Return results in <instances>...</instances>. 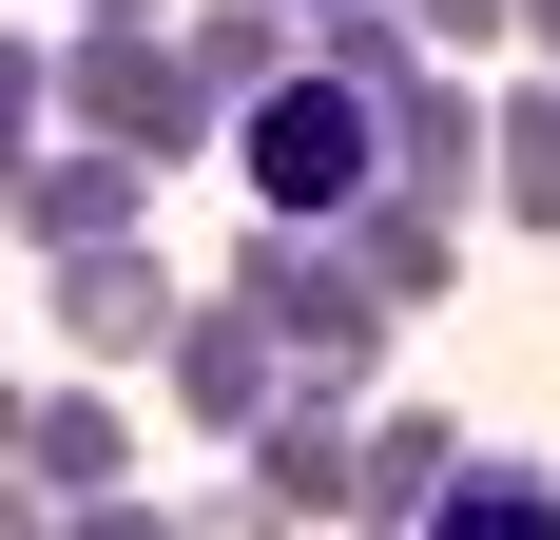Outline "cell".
Wrapping results in <instances>:
<instances>
[{
  "mask_svg": "<svg viewBox=\"0 0 560 540\" xmlns=\"http://www.w3.org/2000/svg\"><path fill=\"white\" fill-rule=\"evenodd\" d=\"M425 540H560V463H503V444H483V463L445 483V521H425Z\"/></svg>",
  "mask_w": 560,
  "mask_h": 540,
  "instance_id": "4fadbf2b",
  "label": "cell"
},
{
  "mask_svg": "<svg viewBox=\"0 0 560 540\" xmlns=\"http://www.w3.org/2000/svg\"><path fill=\"white\" fill-rule=\"evenodd\" d=\"M290 20H348V0H290Z\"/></svg>",
  "mask_w": 560,
  "mask_h": 540,
  "instance_id": "44dd1931",
  "label": "cell"
},
{
  "mask_svg": "<svg viewBox=\"0 0 560 540\" xmlns=\"http://www.w3.org/2000/svg\"><path fill=\"white\" fill-rule=\"evenodd\" d=\"M387 193H425V213L503 193V97H464V58H425V78L387 97Z\"/></svg>",
  "mask_w": 560,
  "mask_h": 540,
  "instance_id": "8992f818",
  "label": "cell"
},
{
  "mask_svg": "<svg viewBox=\"0 0 560 540\" xmlns=\"http://www.w3.org/2000/svg\"><path fill=\"white\" fill-rule=\"evenodd\" d=\"M232 174H252V213H271V232H348L368 193H387V97H348L329 58H310L290 97L232 116Z\"/></svg>",
  "mask_w": 560,
  "mask_h": 540,
  "instance_id": "6da1fadb",
  "label": "cell"
},
{
  "mask_svg": "<svg viewBox=\"0 0 560 540\" xmlns=\"http://www.w3.org/2000/svg\"><path fill=\"white\" fill-rule=\"evenodd\" d=\"M174 58L252 116V97H290V78H310V20H290V0H194V20H174Z\"/></svg>",
  "mask_w": 560,
  "mask_h": 540,
  "instance_id": "30bf717a",
  "label": "cell"
},
{
  "mask_svg": "<svg viewBox=\"0 0 560 540\" xmlns=\"http://www.w3.org/2000/svg\"><path fill=\"white\" fill-rule=\"evenodd\" d=\"M58 97H78V136H97V155H136V174H194V155L232 136V97L174 58V20H116V39H78V58H58Z\"/></svg>",
  "mask_w": 560,
  "mask_h": 540,
  "instance_id": "7a4b0ae2",
  "label": "cell"
},
{
  "mask_svg": "<svg viewBox=\"0 0 560 540\" xmlns=\"http://www.w3.org/2000/svg\"><path fill=\"white\" fill-rule=\"evenodd\" d=\"M464 463H483V444H464L445 406H368V521H445Z\"/></svg>",
  "mask_w": 560,
  "mask_h": 540,
  "instance_id": "7c38bea8",
  "label": "cell"
},
{
  "mask_svg": "<svg viewBox=\"0 0 560 540\" xmlns=\"http://www.w3.org/2000/svg\"><path fill=\"white\" fill-rule=\"evenodd\" d=\"M174 540H310V521H290V502H271V483H252V463H213V483L174 502Z\"/></svg>",
  "mask_w": 560,
  "mask_h": 540,
  "instance_id": "9a60e30c",
  "label": "cell"
},
{
  "mask_svg": "<svg viewBox=\"0 0 560 540\" xmlns=\"http://www.w3.org/2000/svg\"><path fill=\"white\" fill-rule=\"evenodd\" d=\"M116 20H174V0H78V39H116Z\"/></svg>",
  "mask_w": 560,
  "mask_h": 540,
  "instance_id": "ac0fdd59",
  "label": "cell"
},
{
  "mask_svg": "<svg viewBox=\"0 0 560 540\" xmlns=\"http://www.w3.org/2000/svg\"><path fill=\"white\" fill-rule=\"evenodd\" d=\"M522 20H541V78H560V0H522Z\"/></svg>",
  "mask_w": 560,
  "mask_h": 540,
  "instance_id": "d6986e66",
  "label": "cell"
},
{
  "mask_svg": "<svg viewBox=\"0 0 560 540\" xmlns=\"http://www.w3.org/2000/svg\"><path fill=\"white\" fill-rule=\"evenodd\" d=\"M348 251H368V290H387L406 328L464 290V213H425V193H368V213H348Z\"/></svg>",
  "mask_w": 560,
  "mask_h": 540,
  "instance_id": "8fae6325",
  "label": "cell"
},
{
  "mask_svg": "<svg viewBox=\"0 0 560 540\" xmlns=\"http://www.w3.org/2000/svg\"><path fill=\"white\" fill-rule=\"evenodd\" d=\"M252 483H271L290 521H368V386H290L271 444H252Z\"/></svg>",
  "mask_w": 560,
  "mask_h": 540,
  "instance_id": "ba28073f",
  "label": "cell"
},
{
  "mask_svg": "<svg viewBox=\"0 0 560 540\" xmlns=\"http://www.w3.org/2000/svg\"><path fill=\"white\" fill-rule=\"evenodd\" d=\"M348 540H425V521H348Z\"/></svg>",
  "mask_w": 560,
  "mask_h": 540,
  "instance_id": "ffe728a7",
  "label": "cell"
},
{
  "mask_svg": "<svg viewBox=\"0 0 560 540\" xmlns=\"http://www.w3.org/2000/svg\"><path fill=\"white\" fill-rule=\"evenodd\" d=\"M174 425H194V444H213V463H252V444H271V406H290V386H310V367H290V328L271 309H252V290H194V328H174Z\"/></svg>",
  "mask_w": 560,
  "mask_h": 540,
  "instance_id": "277c9868",
  "label": "cell"
},
{
  "mask_svg": "<svg viewBox=\"0 0 560 540\" xmlns=\"http://www.w3.org/2000/svg\"><path fill=\"white\" fill-rule=\"evenodd\" d=\"M503 213L560 232V78H541V97H503Z\"/></svg>",
  "mask_w": 560,
  "mask_h": 540,
  "instance_id": "5bb4252c",
  "label": "cell"
},
{
  "mask_svg": "<svg viewBox=\"0 0 560 540\" xmlns=\"http://www.w3.org/2000/svg\"><path fill=\"white\" fill-rule=\"evenodd\" d=\"M116 483H136V406H97V367H58L39 406H20V502L78 521V502H116Z\"/></svg>",
  "mask_w": 560,
  "mask_h": 540,
  "instance_id": "9c48e42d",
  "label": "cell"
},
{
  "mask_svg": "<svg viewBox=\"0 0 560 540\" xmlns=\"http://www.w3.org/2000/svg\"><path fill=\"white\" fill-rule=\"evenodd\" d=\"M39 309H58V348H78V367H174L194 290H174L155 232H136V251H58V270H39Z\"/></svg>",
  "mask_w": 560,
  "mask_h": 540,
  "instance_id": "5b68a950",
  "label": "cell"
},
{
  "mask_svg": "<svg viewBox=\"0 0 560 540\" xmlns=\"http://www.w3.org/2000/svg\"><path fill=\"white\" fill-rule=\"evenodd\" d=\"M58 540H174V502H136V483H116V502H78Z\"/></svg>",
  "mask_w": 560,
  "mask_h": 540,
  "instance_id": "e0dca14e",
  "label": "cell"
},
{
  "mask_svg": "<svg viewBox=\"0 0 560 540\" xmlns=\"http://www.w3.org/2000/svg\"><path fill=\"white\" fill-rule=\"evenodd\" d=\"M136 232H155V174L136 155H97V136H39V155H20V251H136Z\"/></svg>",
  "mask_w": 560,
  "mask_h": 540,
  "instance_id": "52a82bcc",
  "label": "cell"
},
{
  "mask_svg": "<svg viewBox=\"0 0 560 540\" xmlns=\"http://www.w3.org/2000/svg\"><path fill=\"white\" fill-rule=\"evenodd\" d=\"M503 20H522V0H406V39H425V58H483Z\"/></svg>",
  "mask_w": 560,
  "mask_h": 540,
  "instance_id": "2e32d148",
  "label": "cell"
},
{
  "mask_svg": "<svg viewBox=\"0 0 560 540\" xmlns=\"http://www.w3.org/2000/svg\"><path fill=\"white\" fill-rule=\"evenodd\" d=\"M232 290L290 328V367H310V386H387V328H406V309L368 290V251H348V232H271V213H252Z\"/></svg>",
  "mask_w": 560,
  "mask_h": 540,
  "instance_id": "3957f363",
  "label": "cell"
}]
</instances>
